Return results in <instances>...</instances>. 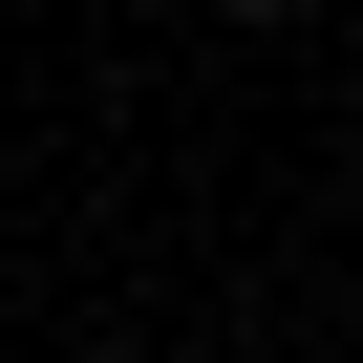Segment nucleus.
Returning <instances> with one entry per match:
<instances>
[{
    "mask_svg": "<svg viewBox=\"0 0 363 363\" xmlns=\"http://www.w3.org/2000/svg\"><path fill=\"white\" fill-rule=\"evenodd\" d=\"M235 22H299V0H235Z\"/></svg>",
    "mask_w": 363,
    "mask_h": 363,
    "instance_id": "f257e3e1",
    "label": "nucleus"
}]
</instances>
